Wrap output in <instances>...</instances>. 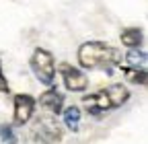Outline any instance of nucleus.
<instances>
[{
    "instance_id": "obj_1",
    "label": "nucleus",
    "mask_w": 148,
    "mask_h": 144,
    "mask_svg": "<svg viewBox=\"0 0 148 144\" xmlns=\"http://www.w3.org/2000/svg\"><path fill=\"white\" fill-rule=\"evenodd\" d=\"M78 62L88 70H111L121 62V53L103 41H86L78 49Z\"/></svg>"
},
{
    "instance_id": "obj_2",
    "label": "nucleus",
    "mask_w": 148,
    "mask_h": 144,
    "mask_svg": "<svg viewBox=\"0 0 148 144\" xmlns=\"http://www.w3.org/2000/svg\"><path fill=\"white\" fill-rule=\"evenodd\" d=\"M31 70H33V74L39 78L43 84H47V86L53 84L56 62H53V56H51L47 49L37 47L33 51V56H31Z\"/></svg>"
},
{
    "instance_id": "obj_3",
    "label": "nucleus",
    "mask_w": 148,
    "mask_h": 144,
    "mask_svg": "<svg viewBox=\"0 0 148 144\" xmlns=\"http://www.w3.org/2000/svg\"><path fill=\"white\" fill-rule=\"evenodd\" d=\"M35 136L43 144H53L62 138V128L53 117H39L35 123Z\"/></svg>"
},
{
    "instance_id": "obj_4",
    "label": "nucleus",
    "mask_w": 148,
    "mask_h": 144,
    "mask_svg": "<svg viewBox=\"0 0 148 144\" xmlns=\"http://www.w3.org/2000/svg\"><path fill=\"white\" fill-rule=\"evenodd\" d=\"M60 72H62V78H64V84H66L68 91L78 93V91H84V88L88 86V78L82 74L78 68H74L70 64H62Z\"/></svg>"
},
{
    "instance_id": "obj_5",
    "label": "nucleus",
    "mask_w": 148,
    "mask_h": 144,
    "mask_svg": "<svg viewBox=\"0 0 148 144\" xmlns=\"http://www.w3.org/2000/svg\"><path fill=\"white\" fill-rule=\"evenodd\" d=\"M35 109V99L31 95H16L14 97V123L16 125H25Z\"/></svg>"
},
{
    "instance_id": "obj_6",
    "label": "nucleus",
    "mask_w": 148,
    "mask_h": 144,
    "mask_svg": "<svg viewBox=\"0 0 148 144\" xmlns=\"http://www.w3.org/2000/svg\"><path fill=\"white\" fill-rule=\"evenodd\" d=\"M82 105L86 107V109L90 113H103V111H109V109H113V101H111L109 93H107V88L105 91H99L95 95H88L82 99Z\"/></svg>"
},
{
    "instance_id": "obj_7",
    "label": "nucleus",
    "mask_w": 148,
    "mask_h": 144,
    "mask_svg": "<svg viewBox=\"0 0 148 144\" xmlns=\"http://www.w3.org/2000/svg\"><path fill=\"white\" fill-rule=\"evenodd\" d=\"M39 105L45 111H49L51 115H58L62 111V107H64V95L58 93V88H49L47 93H43L39 97Z\"/></svg>"
},
{
    "instance_id": "obj_8",
    "label": "nucleus",
    "mask_w": 148,
    "mask_h": 144,
    "mask_svg": "<svg viewBox=\"0 0 148 144\" xmlns=\"http://www.w3.org/2000/svg\"><path fill=\"white\" fill-rule=\"evenodd\" d=\"M107 93H109L111 101H113V107H121L130 99V91L123 84H111V86H107Z\"/></svg>"
},
{
    "instance_id": "obj_9",
    "label": "nucleus",
    "mask_w": 148,
    "mask_h": 144,
    "mask_svg": "<svg viewBox=\"0 0 148 144\" xmlns=\"http://www.w3.org/2000/svg\"><path fill=\"white\" fill-rule=\"evenodd\" d=\"M121 43L127 45L130 49H132V47H138V45L142 43V29H136V27L123 29V31H121Z\"/></svg>"
},
{
    "instance_id": "obj_10",
    "label": "nucleus",
    "mask_w": 148,
    "mask_h": 144,
    "mask_svg": "<svg viewBox=\"0 0 148 144\" xmlns=\"http://www.w3.org/2000/svg\"><path fill=\"white\" fill-rule=\"evenodd\" d=\"M64 121H66V125L72 130V132H76L78 130V125H80V109L78 107H68V109L64 111Z\"/></svg>"
},
{
    "instance_id": "obj_11",
    "label": "nucleus",
    "mask_w": 148,
    "mask_h": 144,
    "mask_svg": "<svg viewBox=\"0 0 148 144\" xmlns=\"http://www.w3.org/2000/svg\"><path fill=\"white\" fill-rule=\"evenodd\" d=\"M121 74L130 80V82H136V84H146V72L140 68H121Z\"/></svg>"
},
{
    "instance_id": "obj_12",
    "label": "nucleus",
    "mask_w": 148,
    "mask_h": 144,
    "mask_svg": "<svg viewBox=\"0 0 148 144\" xmlns=\"http://www.w3.org/2000/svg\"><path fill=\"white\" fill-rule=\"evenodd\" d=\"M125 60L130 62V66H134V68H144L146 66V53L144 51H136V47H132V51L125 56Z\"/></svg>"
},
{
    "instance_id": "obj_13",
    "label": "nucleus",
    "mask_w": 148,
    "mask_h": 144,
    "mask_svg": "<svg viewBox=\"0 0 148 144\" xmlns=\"http://www.w3.org/2000/svg\"><path fill=\"white\" fill-rule=\"evenodd\" d=\"M0 144H16L14 132L8 123H0Z\"/></svg>"
},
{
    "instance_id": "obj_14",
    "label": "nucleus",
    "mask_w": 148,
    "mask_h": 144,
    "mask_svg": "<svg viewBox=\"0 0 148 144\" xmlns=\"http://www.w3.org/2000/svg\"><path fill=\"white\" fill-rule=\"evenodd\" d=\"M0 91H2V93H8V82H6V78H4V74H2V66H0Z\"/></svg>"
}]
</instances>
